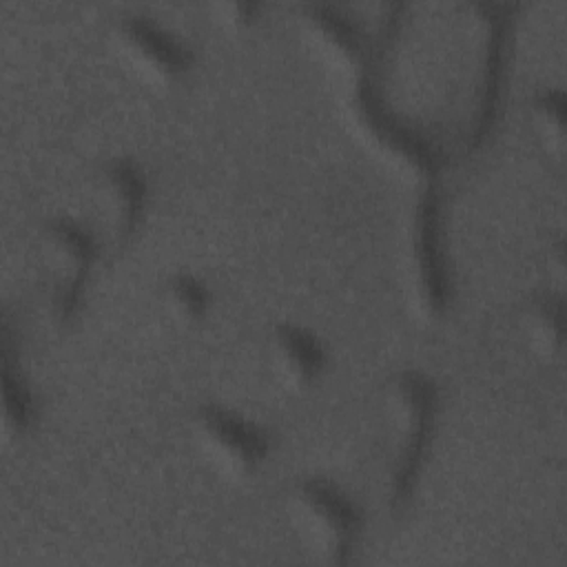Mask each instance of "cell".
I'll return each mask as SVG.
<instances>
[{"label": "cell", "instance_id": "2", "mask_svg": "<svg viewBox=\"0 0 567 567\" xmlns=\"http://www.w3.org/2000/svg\"><path fill=\"white\" fill-rule=\"evenodd\" d=\"M350 124L377 162L412 179H434L443 171L441 146L416 124L392 111L374 78L361 75L350 100Z\"/></svg>", "mask_w": 567, "mask_h": 567}, {"label": "cell", "instance_id": "16", "mask_svg": "<svg viewBox=\"0 0 567 567\" xmlns=\"http://www.w3.org/2000/svg\"><path fill=\"white\" fill-rule=\"evenodd\" d=\"M261 9L255 0H226L213 4L210 16L226 31H246L259 20Z\"/></svg>", "mask_w": 567, "mask_h": 567}, {"label": "cell", "instance_id": "4", "mask_svg": "<svg viewBox=\"0 0 567 567\" xmlns=\"http://www.w3.org/2000/svg\"><path fill=\"white\" fill-rule=\"evenodd\" d=\"M38 257L47 272V299L58 323L80 317L100 257L95 230L71 215L49 217L38 233Z\"/></svg>", "mask_w": 567, "mask_h": 567}, {"label": "cell", "instance_id": "6", "mask_svg": "<svg viewBox=\"0 0 567 567\" xmlns=\"http://www.w3.org/2000/svg\"><path fill=\"white\" fill-rule=\"evenodd\" d=\"M111 35L124 66L148 86L168 89L193 69V49L148 13L128 11L117 16Z\"/></svg>", "mask_w": 567, "mask_h": 567}, {"label": "cell", "instance_id": "9", "mask_svg": "<svg viewBox=\"0 0 567 567\" xmlns=\"http://www.w3.org/2000/svg\"><path fill=\"white\" fill-rule=\"evenodd\" d=\"M95 206L106 230L126 241L144 221L148 208V177L133 157H109L95 173Z\"/></svg>", "mask_w": 567, "mask_h": 567}, {"label": "cell", "instance_id": "5", "mask_svg": "<svg viewBox=\"0 0 567 567\" xmlns=\"http://www.w3.org/2000/svg\"><path fill=\"white\" fill-rule=\"evenodd\" d=\"M288 509L299 534L330 565H348L354 556L363 514L357 501L326 476L299 478L288 498Z\"/></svg>", "mask_w": 567, "mask_h": 567}, {"label": "cell", "instance_id": "8", "mask_svg": "<svg viewBox=\"0 0 567 567\" xmlns=\"http://www.w3.org/2000/svg\"><path fill=\"white\" fill-rule=\"evenodd\" d=\"M299 27L308 49L319 60L343 75H368L374 60L372 47L361 24L341 7L328 2H308L299 7Z\"/></svg>", "mask_w": 567, "mask_h": 567}, {"label": "cell", "instance_id": "14", "mask_svg": "<svg viewBox=\"0 0 567 567\" xmlns=\"http://www.w3.org/2000/svg\"><path fill=\"white\" fill-rule=\"evenodd\" d=\"M529 122L536 137L554 155L565 148V122H567V97L560 89H540L529 100Z\"/></svg>", "mask_w": 567, "mask_h": 567}, {"label": "cell", "instance_id": "11", "mask_svg": "<svg viewBox=\"0 0 567 567\" xmlns=\"http://www.w3.org/2000/svg\"><path fill=\"white\" fill-rule=\"evenodd\" d=\"M478 18L483 20V71H481V91L476 102V115L472 124V144H481L492 131V124L498 115L501 93L505 84L507 69V44H509V7L505 4H481Z\"/></svg>", "mask_w": 567, "mask_h": 567}, {"label": "cell", "instance_id": "13", "mask_svg": "<svg viewBox=\"0 0 567 567\" xmlns=\"http://www.w3.org/2000/svg\"><path fill=\"white\" fill-rule=\"evenodd\" d=\"M523 330L529 339V346L543 354L554 357L563 348L565 334V308L558 292L545 290L529 299L523 312Z\"/></svg>", "mask_w": 567, "mask_h": 567}, {"label": "cell", "instance_id": "1", "mask_svg": "<svg viewBox=\"0 0 567 567\" xmlns=\"http://www.w3.org/2000/svg\"><path fill=\"white\" fill-rule=\"evenodd\" d=\"M439 403L436 383L421 370H401L385 388V412L399 434L388 485V505L394 512H403L419 487L434 436Z\"/></svg>", "mask_w": 567, "mask_h": 567}, {"label": "cell", "instance_id": "7", "mask_svg": "<svg viewBox=\"0 0 567 567\" xmlns=\"http://www.w3.org/2000/svg\"><path fill=\"white\" fill-rule=\"evenodd\" d=\"M193 432L204 458L226 478L250 476L270 456L268 430L224 403L197 405Z\"/></svg>", "mask_w": 567, "mask_h": 567}, {"label": "cell", "instance_id": "10", "mask_svg": "<svg viewBox=\"0 0 567 567\" xmlns=\"http://www.w3.org/2000/svg\"><path fill=\"white\" fill-rule=\"evenodd\" d=\"M328 365L321 337L297 321H279L266 339V368L286 390H306L317 383Z\"/></svg>", "mask_w": 567, "mask_h": 567}, {"label": "cell", "instance_id": "12", "mask_svg": "<svg viewBox=\"0 0 567 567\" xmlns=\"http://www.w3.org/2000/svg\"><path fill=\"white\" fill-rule=\"evenodd\" d=\"M159 301L164 315L175 326L188 328L202 323L208 317L213 308V290L202 275L193 270H179L164 279Z\"/></svg>", "mask_w": 567, "mask_h": 567}, {"label": "cell", "instance_id": "3", "mask_svg": "<svg viewBox=\"0 0 567 567\" xmlns=\"http://www.w3.org/2000/svg\"><path fill=\"white\" fill-rule=\"evenodd\" d=\"M403 281L412 310L425 321L447 315L454 297L445 239V204L436 186L416 197L403 239Z\"/></svg>", "mask_w": 567, "mask_h": 567}, {"label": "cell", "instance_id": "15", "mask_svg": "<svg viewBox=\"0 0 567 567\" xmlns=\"http://www.w3.org/2000/svg\"><path fill=\"white\" fill-rule=\"evenodd\" d=\"M2 421L7 434H22L35 421V399L20 370L4 354L2 363Z\"/></svg>", "mask_w": 567, "mask_h": 567}]
</instances>
